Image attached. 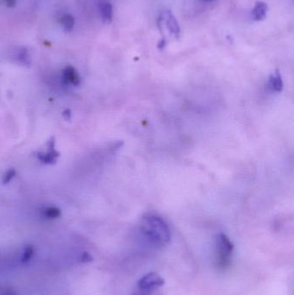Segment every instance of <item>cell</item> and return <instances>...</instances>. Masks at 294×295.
<instances>
[{
  "instance_id": "cell-1",
  "label": "cell",
  "mask_w": 294,
  "mask_h": 295,
  "mask_svg": "<svg viewBox=\"0 0 294 295\" xmlns=\"http://www.w3.org/2000/svg\"><path fill=\"white\" fill-rule=\"evenodd\" d=\"M140 230L152 244L164 246L171 240V231L161 217L154 213H146L142 217Z\"/></svg>"
},
{
  "instance_id": "cell-2",
  "label": "cell",
  "mask_w": 294,
  "mask_h": 295,
  "mask_svg": "<svg viewBox=\"0 0 294 295\" xmlns=\"http://www.w3.org/2000/svg\"><path fill=\"white\" fill-rule=\"evenodd\" d=\"M234 244L225 234L220 233L216 239V263L220 269H226L230 265V258Z\"/></svg>"
},
{
  "instance_id": "cell-3",
  "label": "cell",
  "mask_w": 294,
  "mask_h": 295,
  "mask_svg": "<svg viewBox=\"0 0 294 295\" xmlns=\"http://www.w3.org/2000/svg\"><path fill=\"white\" fill-rule=\"evenodd\" d=\"M158 25L162 34L167 31L168 34L175 38H178L181 35V28L178 21L176 20L170 10H165L161 14L158 20Z\"/></svg>"
},
{
  "instance_id": "cell-4",
  "label": "cell",
  "mask_w": 294,
  "mask_h": 295,
  "mask_svg": "<svg viewBox=\"0 0 294 295\" xmlns=\"http://www.w3.org/2000/svg\"><path fill=\"white\" fill-rule=\"evenodd\" d=\"M164 284V280L161 275L156 273H148L139 280L137 288L140 291L141 295H147L153 292L155 289L161 288Z\"/></svg>"
},
{
  "instance_id": "cell-5",
  "label": "cell",
  "mask_w": 294,
  "mask_h": 295,
  "mask_svg": "<svg viewBox=\"0 0 294 295\" xmlns=\"http://www.w3.org/2000/svg\"><path fill=\"white\" fill-rule=\"evenodd\" d=\"M37 156L38 160L43 164L53 165L56 163L57 159L60 156V153L55 149V138L48 139L47 143V150L45 152H38Z\"/></svg>"
},
{
  "instance_id": "cell-6",
  "label": "cell",
  "mask_w": 294,
  "mask_h": 295,
  "mask_svg": "<svg viewBox=\"0 0 294 295\" xmlns=\"http://www.w3.org/2000/svg\"><path fill=\"white\" fill-rule=\"evenodd\" d=\"M62 79V82L64 83L67 86L71 85V86H77L80 84V78H79V74L72 66H68V67H66L65 69H63Z\"/></svg>"
},
{
  "instance_id": "cell-7",
  "label": "cell",
  "mask_w": 294,
  "mask_h": 295,
  "mask_svg": "<svg viewBox=\"0 0 294 295\" xmlns=\"http://www.w3.org/2000/svg\"><path fill=\"white\" fill-rule=\"evenodd\" d=\"M99 7L103 21L106 24H110L112 21V4L110 2L109 0H100Z\"/></svg>"
},
{
  "instance_id": "cell-8",
  "label": "cell",
  "mask_w": 294,
  "mask_h": 295,
  "mask_svg": "<svg viewBox=\"0 0 294 295\" xmlns=\"http://www.w3.org/2000/svg\"><path fill=\"white\" fill-rule=\"evenodd\" d=\"M267 85H268V88L272 92L281 93V91L283 90V87H284V83H283V80L281 78V74L276 71L273 74H271Z\"/></svg>"
},
{
  "instance_id": "cell-9",
  "label": "cell",
  "mask_w": 294,
  "mask_h": 295,
  "mask_svg": "<svg viewBox=\"0 0 294 295\" xmlns=\"http://www.w3.org/2000/svg\"><path fill=\"white\" fill-rule=\"evenodd\" d=\"M267 4L264 2H257L254 10H252L253 18L256 21H262L267 17Z\"/></svg>"
},
{
  "instance_id": "cell-10",
  "label": "cell",
  "mask_w": 294,
  "mask_h": 295,
  "mask_svg": "<svg viewBox=\"0 0 294 295\" xmlns=\"http://www.w3.org/2000/svg\"><path fill=\"white\" fill-rule=\"evenodd\" d=\"M15 59L21 65L26 66V67L31 65V55L29 54L27 48L23 47L18 48L17 51L15 52Z\"/></svg>"
},
{
  "instance_id": "cell-11",
  "label": "cell",
  "mask_w": 294,
  "mask_h": 295,
  "mask_svg": "<svg viewBox=\"0 0 294 295\" xmlns=\"http://www.w3.org/2000/svg\"><path fill=\"white\" fill-rule=\"evenodd\" d=\"M60 24L62 25V29L66 31V32H70L73 31L74 26V18L72 15L69 14H65L63 15L61 18H60Z\"/></svg>"
},
{
  "instance_id": "cell-12",
  "label": "cell",
  "mask_w": 294,
  "mask_h": 295,
  "mask_svg": "<svg viewBox=\"0 0 294 295\" xmlns=\"http://www.w3.org/2000/svg\"><path fill=\"white\" fill-rule=\"evenodd\" d=\"M42 215L48 220H55L58 219L59 217H61L62 211L59 209L58 207H55V206L46 207L42 210Z\"/></svg>"
},
{
  "instance_id": "cell-13",
  "label": "cell",
  "mask_w": 294,
  "mask_h": 295,
  "mask_svg": "<svg viewBox=\"0 0 294 295\" xmlns=\"http://www.w3.org/2000/svg\"><path fill=\"white\" fill-rule=\"evenodd\" d=\"M35 248L32 245H27L24 248V253L21 258V261L23 263H27L31 261V258L34 257Z\"/></svg>"
},
{
  "instance_id": "cell-14",
  "label": "cell",
  "mask_w": 294,
  "mask_h": 295,
  "mask_svg": "<svg viewBox=\"0 0 294 295\" xmlns=\"http://www.w3.org/2000/svg\"><path fill=\"white\" fill-rule=\"evenodd\" d=\"M16 174H17V171H16V169H14V168H10V169H8L3 175V178H2V183H3V185H6L8 183H10L11 181H12V179L16 176Z\"/></svg>"
},
{
  "instance_id": "cell-15",
  "label": "cell",
  "mask_w": 294,
  "mask_h": 295,
  "mask_svg": "<svg viewBox=\"0 0 294 295\" xmlns=\"http://www.w3.org/2000/svg\"><path fill=\"white\" fill-rule=\"evenodd\" d=\"M93 258L92 255L89 254L88 252H83L81 257H80V261L83 263H89L93 261Z\"/></svg>"
},
{
  "instance_id": "cell-16",
  "label": "cell",
  "mask_w": 294,
  "mask_h": 295,
  "mask_svg": "<svg viewBox=\"0 0 294 295\" xmlns=\"http://www.w3.org/2000/svg\"><path fill=\"white\" fill-rule=\"evenodd\" d=\"M62 116H63V117L65 118L66 120H70V119H71V117H72L71 110H69V109H66V110L62 112Z\"/></svg>"
},
{
  "instance_id": "cell-17",
  "label": "cell",
  "mask_w": 294,
  "mask_h": 295,
  "mask_svg": "<svg viewBox=\"0 0 294 295\" xmlns=\"http://www.w3.org/2000/svg\"><path fill=\"white\" fill-rule=\"evenodd\" d=\"M17 0H4L5 4H6L7 7H9V8H12V7L15 6L16 3H17Z\"/></svg>"
},
{
  "instance_id": "cell-18",
  "label": "cell",
  "mask_w": 294,
  "mask_h": 295,
  "mask_svg": "<svg viewBox=\"0 0 294 295\" xmlns=\"http://www.w3.org/2000/svg\"><path fill=\"white\" fill-rule=\"evenodd\" d=\"M0 295H17L15 291L11 290V289H6L3 290L2 292H0Z\"/></svg>"
},
{
  "instance_id": "cell-19",
  "label": "cell",
  "mask_w": 294,
  "mask_h": 295,
  "mask_svg": "<svg viewBox=\"0 0 294 295\" xmlns=\"http://www.w3.org/2000/svg\"><path fill=\"white\" fill-rule=\"evenodd\" d=\"M205 1H213V0H205Z\"/></svg>"
}]
</instances>
